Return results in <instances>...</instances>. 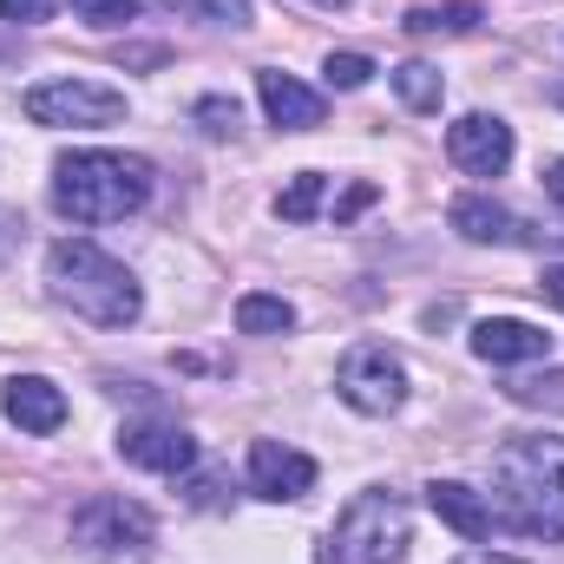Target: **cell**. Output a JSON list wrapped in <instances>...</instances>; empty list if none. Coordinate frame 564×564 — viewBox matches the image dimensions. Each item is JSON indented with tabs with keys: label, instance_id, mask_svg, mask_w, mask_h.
<instances>
[{
	"label": "cell",
	"instance_id": "6da1fadb",
	"mask_svg": "<svg viewBox=\"0 0 564 564\" xmlns=\"http://www.w3.org/2000/svg\"><path fill=\"white\" fill-rule=\"evenodd\" d=\"M46 282H53V295H59L73 315H86L93 328H132L139 308H144L139 276H132L119 257H106L99 243H86V237H66V243L46 250Z\"/></svg>",
	"mask_w": 564,
	"mask_h": 564
},
{
	"label": "cell",
	"instance_id": "7a4b0ae2",
	"mask_svg": "<svg viewBox=\"0 0 564 564\" xmlns=\"http://www.w3.org/2000/svg\"><path fill=\"white\" fill-rule=\"evenodd\" d=\"M151 197V164L126 151H66L53 164V204L73 224H119Z\"/></svg>",
	"mask_w": 564,
	"mask_h": 564
},
{
	"label": "cell",
	"instance_id": "3957f363",
	"mask_svg": "<svg viewBox=\"0 0 564 564\" xmlns=\"http://www.w3.org/2000/svg\"><path fill=\"white\" fill-rule=\"evenodd\" d=\"M525 539H564V459L545 446H519L499 459V512Z\"/></svg>",
	"mask_w": 564,
	"mask_h": 564
},
{
	"label": "cell",
	"instance_id": "277c9868",
	"mask_svg": "<svg viewBox=\"0 0 564 564\" xmlns=\"http://www.w3.org/2000/svg\"><path fill=\"white\" fill-rule=\"evenodd\" d=\"M408 545H414V519H408L401 492H361L335 519V532L322 545V564H401Z\"/></svg>",
	"mask_w": 564,
	"mask_h": 564
},
{
	"label": "cell",
	"instance_id": "5b68a950",
	"mask_svg": "<svg viewBox=\"0 0 564 564\" xmlns=\"http://www.w3.org/2000/svg\"><path fill=\"white\" fill-rule=\"evenodd\" d=\"M151 532H158L151 512H144L139 499H119V492H99V499H86V506L73 512V545H79L86 558H106V564L144 558Z\"/></svg>",
	"mask_w": 564,
	"mask_h": 564
},
{
	"label": "cell",
	"instance_id": "8992f818",
	"mask_svg": "<svg viewBox=\"0 0 564 564\" xmlns=\"http://www.w3.org/2000/svg\"><path fill=\"white\" fill-rule=\"evenodd\" d=\"M20 106H26L33 126H79V132H99V126H119L126 119V93L93 86V79H46Z\"/></svg>",
	"mask_w": 564,
	"mask_h": 564
},
{
	"label": "cell",
	"instance_id": "52a82bcc",
	"mask_svg": "<svg viewBox=\"0 0 564 564\" xmlns=\"http://www.w3.org/2000/svg\"><path fill=\"white\" fill-rule=\"evenodd\" d=\"M335 394H341L355 414H394V408L408 401V368H401L394 348L361 341V348L341 355V368H335Z\"/></svg>",
	"mask_w": 564,
	"mask_h": 564
},
{
	"label": "cell",
	"instance_id": "ba28073f",
	"mask_svg": "<svg viewBox=\"0 0 564 564\" xmlns=\"http://www.w3.org/2000/svg\"><path fill=\"white\" fill-rule=\"evenodd\" d=\"M446 158L466 171V177H499L512 164V126L506 119H486V112H466L453 132H446Z\"/></svg>",
	"mask_w": 564,
	"mask_h": 564
},
{
	"label": "cell",
	"instance_id": "9c48e42d",
	"mask_svg": "<svg viewBox=\"0 0 564 564\" xmlns=\"http://www.w3.org/2000/svg\"><path fill=\"white\" fill-rule=\"evenodd\" d=\"M119 453L144 466V473H191L197 466V440L184 433L177 421H139L119 433Z\"/></svg>",
	"mask_w": 564,
	"mask_h": 564
},
{
	"label": "cell",
	"instance_id": "30bf717a",
	"mask_svg": "<svg viewBox=\"0 0 564 564\" xmlns=\"http://www.w3.org/2000/svg\"><path fill=\"white\" fill-rule=\"evenodd\" d=\"M250 486L263 499H302L315 486V459L295 453V446H282V440H257L250 446Z\"/></svg>",
	"mask_w": 564,
	"mask_h": 564
},
{
	"label": "cell",
	"instance_id": "8fae6325",
	"mask_svg": "<svg viewBox=\"0 0 564 564\" xmlns=\"http://www.w3.org/2000/svg\"><path fill=\"white\" fill-rule=\"evenodd\" d=\"M473 355H479V361H492V368H512V361H539V355H552V335H545L539 322L492 315V322H479V328H473Z\"/></svg>",
	"mask_w": 564,
	"mask_h": 564
},
{
	"label": "cell",
	"instance_id": "7c38bea8",
	"mask_svg": "<svg viewBox=\"0 0 564 564\" xmlns=\"http://www.w3.org/2000/svg\"><path fill=\"white\" fill-rule=\"evenodd\" d=\"M0 408H7V421L20 426V433H59L66 426V394L46 375H13L7 394H0Z\"/></svg>",
	"mask_w": 564,
	"mask_h": 564
},
{
	"label": "cell",
	"instance_id": "4fadbf2b",
	"mask_svg": "<svg viewBox=\"0 0 564 564\" xmlns=\"http://www.w3.org/2000/svg\"><path fill=\"white\" fill-rule=\"evenodd\" d=\"M257 99H263L270 126H282V132H315L322 126V99L289 73H257Z\"/></svg>",
	"mask_w": 564,
	"mask_h": 564
},
{
	"label": "cell",
	"instance_id": "5bb4252c",
	"mask_svg": "<svg viewBox=\"0 0 564 564\" xmlns=\"http://www.w3.org/2000/svg\"><path fill=\"white\" fill-rule=\"evenodd\" d=\"M446 217H453V230H459L466 243H532V230H525L506 204H492V197H459Z\"/></svg>",
	"mask_w": 564,
	"mask_h": 564
},
{
	"label": "cell",
	"instance_id": "9a60e30c",
	"mask_svg": "<svg viewBox=\"0 0 564 564\" xmlns=\"http://www.w3.org/2000/svg\"><path fill=\"white\" fill-rule=\"evenodd\" d=\"M426 506H433V519L453 525L459 539H492V506H486L473 486H459V479H433V486H426Z\"/></svg>",
	"mask_w": 564,
	"mask_h": 564
},
{
	"label": "cell",
	"instance_id": "2e32d148",
	"mask_svg": "<svg viewBox=\"0 0 564 564\" xmlns=\"http://www.w3.org/2000/svg\"><path fill=\"white\" fill-rule=\"evenodd\" d=\"M394 93H401V106H408V112H440L446 79H440L426 59H408V66H394Z\"/></svg>",
	"mask_w": 564,
	"mask_h": 564
},
{
	"label": "cell",
	"instance_id": "e0dca14e",
	"mask_svg": "<svg viewBox=\"0 0 564 564\" xmlns=\"http://www.w3.org/2000/svg\"><path fill=\"white\" fill-rule=\"evenodd\" d=\"M237 328L243 335H289L295 328V308L282 295H243L237 302Z\"/></svg>",
	"mask_w": 564,
	"mask_h": 564
},
{
	"label": "cell",
	"instance_id": "ac0fdd59",
	"mask_svg": "<svg viewBox=\"0 0 564 564\" xmlns=\"http://www.w3.org/2000/svg\"><path fill=\"white\" fill-rule=\"evenodd\" d=\"M401 26H408V33H473V26H479V7H473V0H453V7H414Z\"/></svg>",
	"mask_w": 564,
	"mask_h": 564
},
{
	"label": "cell",
	"instance_id": "d6986e66",
	"mask_svg": "<svg viewBox=\"0 0 564 564\" xmlns=\"http://www.w3.org/2000/svg\"><path fill=\"white\" fill-rule=\"evenodd\" d=\"M519 408H539V414H564V368H552V375H525V381H512L506 388Z\"/></svg>",
	"mask_w": 564,
	"mask_h": 564
},
{
	"label": "cell",
	"instance_id": "ffe728a7",
	"mask_svg": "<svg viewBox=\"0 0 564 564\" xmlns=\"http://www.w3.org/2000/svg\"><path fill=\"white\" fill-rule=\"evenodd\" d=\"M322 184H328L322 171H302V177L276 197V210L289 217V224H308V217H315V204H322Z\"/></svg>",
	"mask_w": 564,
	"mask_h": 564
},
{
	"label": "cell",
	"instance_id": "44dd1931",
	"mask_svg": "<svg viewBox=\"0 0 564 564\" xmlns=\"http://www.w3.org/2000/svg\"><path fill=\"white\" fill-rule=\"evenodd\" d=\"M322 73H328V86H341V93H355V86H368V73H375V59H368V53H328V59H322Z\"/></svg>",
	"mask_w": 564,
	"mask_h": 564
},
{
	"label": "cell",
	"instance_id": "7402d4cb",
	"mask_svg": "<svg viewBox=\"0 0 564 564\" xmlns=\"http://www.w3.org/2000/svg\"><path fill=\"white\" fill-rule=\"evenodd\" d=\"M66 7H73L86 26H126V20L139 13L144 0H66Z\"/></svg>",
	"mask_w": 564,
	"mask_h": 564
},
{
	"label": "cell",
	"instance_id": "603a6c76",
	"mask_svg": "<svg viewBox=\"0 0 564 564\" xmlns=\"http://www.w3.org/2000/svg\"><path fill=\"white\" fill-rule=\"evenodd\" d=\"M171 7L204 13V20H217V26H250V0H171Z\"/></svg>",
	"mask_w": 564,
	"mask_h": 564
},
{
	"label": "cell",
	"instance_id": "cb8c5ba5",
	"mask_svg": "<svg viewBox=\"0 0 564 564\" xmlns=\"http://www.w3.org/2000/svg\"><path fill=\"white\" fill-rule=\"evenodd\" d=\"M197 126H204L210 139L237 132V99H197Z\"/></svg>",
	"mask_w": 564,
	"mask_h": 564
},
{
	"label": "cell",
	"instance_id": "d4e9b609",
	"mask_svg": "<svg viewBox=\"0 0 564 564\" xmlns=\"http://www.w3.org/2000/svg\"><path fill=\"white\" fill-rule=\"evenodd\" d=\"M53 13V0H0V20H13V26H40Z\"/></svg>",
	"mask_w": 564,
	"mask_h": 564
},
{
	"label": "cell",
	"instance_id": "484cf974",
	"mask_svg": "<svg viewBox=\"0 0 564 564\" xmlns=\"http://www.w3.org/2000/svg\"><path fill=\"white\" fill-rule=\"evenodd\" d=\"M361 204H375V184H355V191H348V197H341V210H335V217H341V224H348V217H355V210H361Z\"/></svg>",
	"mask_w": 564,
	"mask_h": 564
},
{
	"label": "cell",
	"instance_id": "4316f807",
	"mask_svg": "<svg viewBox=\"0 0 564 564\" xmlns=\"http://www.w3.org/2000/svg\"><path fill=\"white\" fill-rule=\"evenodd\" d=\"M539 289H545V302H558V308H564V263H558V270H545Z\"/></svg>",
	"mask_w": 564,
	"mask_h": 564
},
{
	"label": "cell",
	"instance_id": "83f0119b",
	"mask_svg": "<svg viewBox=\"0 0 564 564\" xmlns=\"http://www.w3.org/2000/svg\"><path fill=\"white\" fill-rule=\"evenodd\" d=\"M545 191H552V197L564 204V164H552V177H545Z\"/></svg>",
	"mask_w": 564,
	"mask_h": 564
},
{
	"label": "cell",
	"instance_id": "f1b7e54d",
	"mask_svg": "<svg viewBox=\"0 0 564 564\" xmlns=\"http://www.w3.org/2000/svg\"><path fill=\"white\" fill-rule=\"evenodd\" d=\"M459 564H512V558H492V552H466Z\"/></svg>",
	"mask_w": 564,
	"mask_h": 564
},
{
	"label": "cell",
	"instance_id": "f546056e",
	"mask_svg": "<svg viewBox=\"0 0 564 564\" xmlns=\"http://www.w3.org/2000/svg\"><path fill=\"white\" fill-rule=\"evenodd\" d=\"M315 7H348V0H315Z\"/></svg>",
	"mask_w": 564,
	"mask_h": 564
},
{
	"label": "cell",
	"instance_id": "4dcf8cb0",
	"mask_svg": "<svg viewBox=\"0 0 564 564\" xmlns=\"http://www.w3.org/2000/svg\"><path fill=\"white\" fill-rule=\"evenodd\" d=\"M0 53H7V40H0Z\"/></svg>",
	"mask_w": 564,
	"mask_h": 564
}]
</instances>
